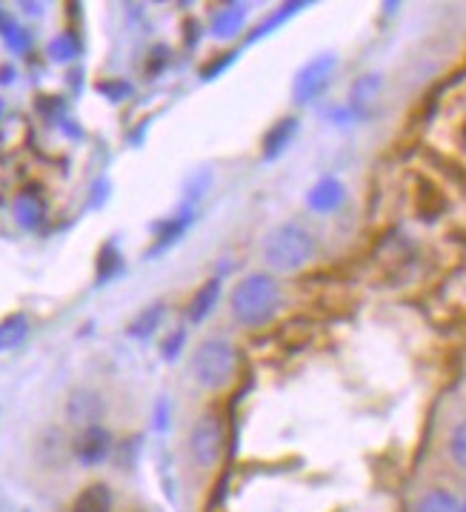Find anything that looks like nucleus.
I'll return each mask as SVG.
<instances>
[{"label": "nucleus", "instance_id": "f257e3e1", "mask_svg": "<svg viewBox=\"0 0 466 512\" xmlns=\"http://www.w3.org/2000/svg\"><path fill=\"white\" fill-rule=\"evenodd\" d=\"M229 307L244 327H264L281 309V287L272 275H264V272L246 275L244 281L232 289Z\"/></svg>", "mask_w": 466, "mask_h": 512}, {"label": "nucleus", "instance_id": "f03ea898", "mask_svg": "<svg viewBox=\"0 0 466 512\" xmlns=\"http://www.w3.org/2000/svg\"><path fill=\"white\" fill-rule=\"evenodd\" d=\"M315 255V238L301 224L275 226L264 241V261L275 272H298Z\"/></svg>", "mask_w": 466, "mask_h": 512}, {"label": "nucleus", "instance_id": "7ed1b4c3", "mask_svg": "<svg viewBox=\"0 0 466 512\" xmlns=\"http://www.w3.org/2000/svg\"><path fill=\"white\" fill-rule=\"evenodd\" d=\"M235 369H238V352L223 338L203 341L201 347L195 349V355H192V372H195L198 384L206 387V390L226 387L235 378Z\"/></svg>", "mask_w": 466, "mask_h": 512}, {"label": "nucleus", "instance_id": "20e7f679", "mask_svg": "<svg viewBox=\"0 0 466 512\" xmlns=\"http://www.w3.org/2000/svg\"><path fill=\"white\" fill-rule=\"evenodd\" d=\"M223 444H226V427H223L221 412H203L201 418L195 421L192 432H189V452H192V458L201 467L212 470L221 461Z\"/></svg>", "mask_w": 466, "mask_h": 512}, {"label": "nucleus", "instance_id": "39448f33", "mask_svg": "<svg viewBox=\"0 0 466 512\" xmlns=\"http://www.w3.org/2000/svg\"><path fill=\"white\" fill-rule=\"evenodd\" d=\"M338 69V58L332 52H324L318 58H312L309 63H304L295 75V83H292V98L298 106H306V103L318 101L326 92V86L332 81Z\"/></svg>", "mask_w": 466, "mask_h": 512}, {"label": "nucleus", "instance_id": "423d86ee", "mask_svg": "<svg viewBox=\"0 0 466 512\" xmlns=\"http://www.w3.org/2000/svg\"><path fill=\"white\" fill-rule=\"evenodd\" d=\"M112 452V438L109 432L103 430L101 424L95 427H86V430L75 438V458L81 461L83 467H98L109 458Z\"/></svg>", "mask_w": 466, "mask_h": 512}, {"label": "nucleus", "instance_id": "0eeeda50", "mask_svg": "<svg viewBox=\"0 0 466 512\" xmlns=\"http://www.w3.org/2000/svg\"><path fill=\"white\" fill-rule=\"evenodd\" d=\"M66 412H69V421L72 424H81L83 430L86 427H95L103 415V398L92 390H75L69 395Z\"/></svg>", "mask_w": 466, "mask_h": 512}, {"label": "nucleus", "instance_id": "6e6552de", "mask_svg": "<svg viewBox=\"0 0 466 512\" xmlns=\"http://www.w3.org/2000/svg\"><path fill=\"white\" fill-rule=\"evenodd\" d=\"M298 135V118H281L275 126H269V132L264 135V158L266 161H275L281 158L289 144L295 141Z\"/></svg>", "mask_w": 466, "mask_h": 512}, {"label": "nucleus", "instance_id": "1a4fd4ad", "mask_svg": "<svg viewBox=\"0 0 466 512\" xmlns=\"http://www.w3.org/2000/svg\"><path fill=\"white\" fill-rule=\"evenodd\" d=\"M346 198V189L344 184L338 181V178H321L318 184L309 189V206L315 209V212H335L338 206L344 204Z\"/></svg>", "mask_w": 466, "mask_h": 512}, {"label": "nucleus", "instance_id": "9d476101", "mask_svg": "<svg viewBox=\"0 0 466 512\" xmlns=\"http://www.w3.org/2000/svg\"><path fill=\"white\" fill-rule=\"evenodd\" d=\"M244 21V3H226V6H221V9L215 12V18H212V35H215L218 41H229V38H235V35L244 29Z\"/></svg>", "mask_w": 466, "mask_h": 512}, {"label": "nucleus", "instance_id": "9b49d317", "mask_svg": "<svg viewBox=\"0 0 466 512\" xmlns=\"http://www.w3.org/2000/svg\"><path fill=\"white\" fill-rule=\"evenodd\" d=\"M218 301H221V278H209L203 287H198L195 298L189 301V321H192V324L206 321V318L215 312Z\"/></svg>", "mask_w": 466, "mask_h": 512}, {"label": "nucleus", "instance_id": "f8f14e48", "mask_svg": "<svg viewBox=\"0 0 466 512\" xmlns=\"http://www.w3.org/2000/svg\"><path fill=\"white\" fill-rule=\"evenodd\" d=\"M15 218L23 229H38L46 218V201L35 189H23L15 198Z\"/></svg>", "mask_w": 466, "mask_h": 512}, {"label": "nucleus", "instance_id": "ddd939ff", "mask_svg": "<svg viewBox=\"0 0 466 512\" xmlns=\"http://www.w3.org/2000/svg\"><path fill=\"white\" fill-rule=\"evenodd\" d=\"M29 335V318L23 312H12L6 318H0V352L18 349Z\"/></svg>", "mask_w": 466, "mask_h": 512}, {"label": "nucleus", "instance_id": "4468645a", "mask_svg": "<svg viewBox=\"0 0 466 512\" xmlns=\"http://www.w3.org/2000/svg\"><path fill=\"white\" fill-rule=\"evenodd\" d=\"M72 512H112V490L106 484H89L75 498Z\"/></svg>", "mask_w": 466, "mask_h": 512}, {"label": "nucleus", "instance_id": "2eb2a0df", "mask_svg": "<svg viewBox=\"0 0 466 512\" xmlns=\"http://www.w3.org/2000/svg\"><path fill=\"white\" fill-rule=\"evenodd\" d=\"M381 86H384V78H381V75H366V78H361V81L352 86V101H349V109H352L358 118H364L366 106L378 98Z\"/></svg>", "mask_w": 466, "mask_h": 512}, {"label": "nucleus", "instance_id": "dca6fc26", "mask_svg": "<svg viewBox=\"0 0 466 512\" xmlns=\"http://www.w3.org/2000/svg\"><path fill=\"white\" fill-rule=\"evenodd\" d=\"M121 272L123 255L121 249H118V244H115V241L103 244L101 252H98V275H95V281H98V284H109V281H115Z\"/></svg>", "mask_w": 466, "mask_h": 512}, {"label": "nucleus", "instance_id": "f3484780", "mask_svg": "<svg viewBox=\"0 0 466 512\" xmlns=\"http://www.w3.org/2000/svg\"><path fill=\"white\" fill-rule=\"evenodd\" d=\"M0 35H3V41H6V46L12 49V52H26L29 46H32V35L23 29V26H18L15 23V18L9 15V12H3V6H0Z\"/></svg>", "mask_w": 466, "mask_h": 512}, {"label": "nucleus", "instance_id": "a211bd4d", "mask_svg": "<svg viewBox=\"0 0 466 512\" xmlns=\"http://www.w3.org/2000/svg\"><path fill=\"white\" fill-rule=\"evenodd\" d=\"M192 221V215L189 212H181V215H175V218H166L161 224H155V235H158V249L155 252H161L166 246L178 244V238H181L183 232H186V226Z\"/></svg>", "mask_w": 466, "mask_h": 512}, {"label": "nucleus", "instance_id": "6ab92c4d", "mask_svg": "<svg viewBox=\"0 0 466 512\" xmlns=\"http://www.w3.org/2000/svg\"><path fill=\"white\" fill-rule=\"evenodd\" d=\"M415 512H461V501L449 490H429L415 504Z\"/></svg>", "mask_w": 466, "mask_h": 512}, {"label": "nucleus", "instance_id": "aec40b11", "mask_svg": "<svg viewBox=\"0 0 466 512\" xmlns=\"http://www.w3.org/2000/svg\"><path fill=\"white\" fill-rule=\"evenodd\" d=\"M161 321H163V304H152V307H146L141 309L138 315H135V321L129 324V335L132 338H149L155 329L161 327Z\"/></svg>", "mask_w": 466, "mask_h": 512}, {"label": "nucleus", "instance_id": "412c9836", "mask_svg": "<svg viewBox=\"0 0 466 512\" xmlns=\"http://www.w3.org/2000/svg\"><path fill=\"white\" fill-rule=\"evenodd\" d=\"M46 52H49V58L55 63H69L81 55V41L75 38V32H63V35L49 41V49H46Z\"/></svg>", "mask_w": 466, "mask_h": 512}, {"label": "nucleus", "instance_id": "4be33fe9", "mask_svg": "<svg viewBox=\"0 0 466 512\" xmlns=\"http://www.w3.org/2000/svg\"><path fill=\"white\" fill-rule=\"evenodd\" d=\"M306 6H309V3H286V6H281V9H278V15H272L269 21H264L261 26H258V29H255V32H252V38H249V41L255 43V41H261V38H266L272 29H278V26H281L286 18H292L298 9H306Z\"/></svg>", "mask_w": 466, "mask_h": 512}, {"label": "nucleus", "instance_id": "5701e85b", "mask_svg": "<svg viewBox=\"0 0 466 512\" xmlns=\"http://www.w3.org/2000/svg\"><path fill=\"white\" fill-rule=\"evenodd\" d=\"M449 455L461 470H466V421H461L449 435Z\"/></svg>", "mask_w": 466, "mask_h": 512}, {"label": "nucleus", "instance_id": "b1692460", "mask_svg": "<svg viewBox=\"0 0 466 512\" xmlns=\"http://www.w3.org/2000/svg\"><path fill=\"white\" fill-rule=\"evenodd\" d=\"M98 92H101L106 101L121 103L123 98H129V95H132V86H129L126 81H121V78H112V81L98 83Z\"/></svg>", "mask_w": 466, "mask_h": 512}, {"label": "nucleus", "instance_id": "393cba45", "mask_svg": "<svg viewBox=\"0 0 466 512\" xmlns=\"http://www.w3.org/2000/svg\"><path fill=\"white\" fill-rule=\"evenodd\" d=\"M183 344H186V332H183V329H175V332L161 344L163 361H175V358L181 355Z\"/></svg>", "mask_w": 466, "mask_h": 512}, {"label": "nucleus", "instance_id": "a878e982", "mask_svg": "<svg viewBox=\"0 0 466 512\" xmlns=\"http://www.w3.org/2000/svg\"><path fill=\"white\" fill-rule=\"evenodd\" d=\"M232 61H235V52H226V55H215V61H209L201 69L203 81H212L215 75H221L223 69H226V66H229Z\"/></svg>", "mask_w": 466, "mask_h": 512}, {"label": "nucleus", "instance_id": "bb28decb", "mask_svg": "<svg viewBox=\"0 0 466 512\" xmlns=\"http://www.w3.org/2000/svg\"><path fill=\"white\" fill-rule=\"evenodd\" d=\"M166 55H169V49L166 46H155V52L149 55V63H146V75H158L163 66H166Z\"/></svg>", "mask_w": 466, "mask_h": 512}, {"label": "nucleus", "instance_id": "cd10ccee", "mask_svg": "<svg viewBox=\"0 0 466 512\" xmlns=\"http://www.w3.org/2000/svg\"><path fill=\"white\" fill-rule=\"evenodd\" d=\"M183 29H186V46H195V43L201 41V26H198V23L186 21Z\"/></svg>", "mask_w": 466, "mask_h": 512}, {"label": "nucleus", "instance_id": "c85d7f7f", "mask_svg": "<svg viewBox=\"0 0 466 512\" xmlns=\"http://www.w3.org/2000/svg\"><path fill=\"white\" fill-rule=\"evenodd\" d=\"M15 78V69L12 66H0V83H12Z\"/></svg>", "mask_w": 466, "mask_h": 512}, {"label": "nucleus", "instance_id": "c756f323", "mask_svg": "<svg viewBox=\"0 0 466 512\" xmlns=\"http://www.w3.org/2000/svg\"><path fill=\"white\" fill-rule=\"evenodd\" d=\"M23 9H26V12H29V15H41V3H21Z\"/></svg>", "mask_w": 466, "mask_h": 512}, {"label": "nucleus", "instance_id": "7c9ffc66", "mask_svg": "<svg viewBox=\"0 0 466 512\" xmlns=\"http://www.w3.org/2000/svg\"><path fill=\"white\" fill-rule=\"evenodd\" d=\"M158 430H166V404L158 407Z\"/></svg>", "mask_w": 466, "mask_h": 512}]
</instances>
